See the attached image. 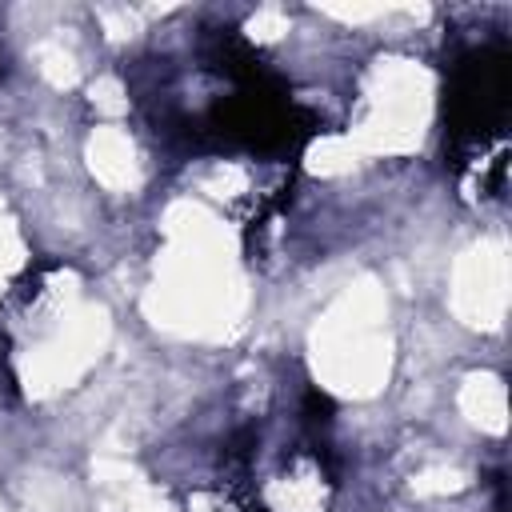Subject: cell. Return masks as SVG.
Returning <instances> with one entry per match:
<instances>
[{
  "mask_svg": "<svg viewBox=\"0 0 512 512\" xmlns=\"http://www.w3.org/2000/svg\"><path fill=\"white\" fill-rule=\"evenodd\" d=\"M508 112V52L504 44L476 48L452 68L448 88V132L456 144L484 148L500 132Z\"/></svg>",
  "mask_w": 512,
  "mask_h": 512,
  "instance_id": "cell-1",
  "label": "cell"
}]
</instances>
